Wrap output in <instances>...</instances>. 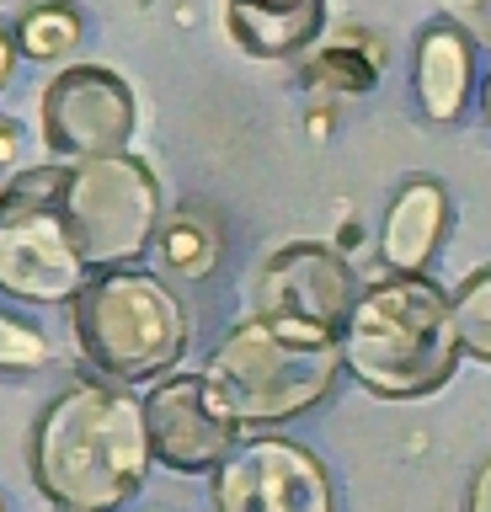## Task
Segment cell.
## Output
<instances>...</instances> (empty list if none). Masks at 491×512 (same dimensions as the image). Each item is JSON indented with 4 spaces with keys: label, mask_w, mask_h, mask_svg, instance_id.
<instances>
[{
    "label": "cell",
    "mask_w": 491,
    "mask_h": 512,
    "mask_svg": "<svg viewBox=\"0 0 491 512\" xmlns=\"http://www.w3.org/2000/svg\"><path fill=\"white\" fill-rule=\"evenodd\" d=\"M33 480L65 512H113L150 475L145 400L123 384H75L33 427Z\"/></svg>",
    "instance_id": "6da1fadb"
},
{
    "label": "cell",
    "mask_w": 491,
    "mask_h": 512,
    "mask_svg": "<svg viewBox=\"0 0 491 512\" xmlns=\"http://www.w3.org/2000/svg\"><path fill=\"white\" fill-rule=\"evenodd\" d=\"M454 299L422 272L369 283L342 326V368L385 400H417L449 384L459 363Z\"/></svg>",
    "instance_id": "7a4b0ae2"
},
{
    "label": "cell",
    "mask_w": 491,
    "mask_h": 512,
    "mask_svg": "<svg viewBox=\"0 0 491 512\" xmlns=\"http://www.w3.org/2000/svg\"><path fill=\"white\" fill-rule=\"evenodd\" d=\"M203 374L241 427H278L331 395L342 374V342L257 315L214 347Z\"/></svg>",
    "instance_id": "3957f363"
},
{
    "label": "cell",
    "mask_w": 491,
    "mask_h": 512,
    "mask_svg": "<svg viewBox=\"0 0 491 512\" xmlns=\"http://www.w3.org/2000/svg\"><path fill=\"white\" fill-rule=\"evenodd\" d=\"M75 342L113 384L161 379L187 347V315L155 272L107 267L70 299Z\"/></svg>",
    "instance_id": "277c9868"
},
{
    "label": "cell",
    "mask_w": 491,
    "mask_h": 512,
    "mask_svg": "<svg viewBox=\"0 0 491 512\" xmlns=\"http://www.w3.org/2000/svg\"><path fill=\"white\" fill-rule=\"evenodd\" d=\"M59 208L81 246L86 267H129L145 256L161 235V182L145 160L134 155H102L75 160L59 187Z\"/></svg>",
    "instance_id": "5b68a950"
},
{
    "label": "cell",
    "mask_w": 491,
    "mask_h": 512,
    "mask_svg": "<svg viewBox=\"0 0 491 512\" xmlns=\"http://www.w3.org/2000/svg\"><path fill=\"white\" fill-rule=\"evenodd\" d=\"M59 187L65 171L43 166L0 192V294L27 304H65L86 288V256L65 224Z\"/></svg>",
    "instance_id": "8992f818"
},
{
    "label": "cell",
    "mask_w": 491,
    "mask_h": 512,
    "mask_svg": "<svg viewBox=\"0 0 491 512\" xmlns=\"http://www.w3.org/2000/svg\"><path fill=\"white\" fill-rule=\"evenodd\" d=\"M214 512H337V491L305 443L262 432L214 470Z\"/></svg>",
    "instance_id": "52a82bcc"
},
{
    "label": "cell",
    "mask_w": 491,
    "mask_h": 512,
    "mask_svg": "<svg viewBox=\"0 0 491 512\" xmlns=\"http://www.w3.org/2000/svg\"><path fill=\"white\" fill-rule=\"evenodd\" d=\"M358 304V278L347 267V256L337 246H283L267 256V267L257 272V315L283 320V326L315 331V336H337Z\"/></svg>",
    "instance_id": "ba28073f"
},
{
    "label": "cell",
    "mask_w": 491,
    "mask_h": 512,
    "mask_svg": "<svg viewBox=\"0 0 491 512\" xmlns=\"http://www.w3.org/2000/svg\"><path fill=\"white\" fill-rule=\"evenodd\" d=\"M134 134V91L102 64H70L43 91V144L65 160L123 155Z\"/></svg>",
    "instance_id": "9c48e42d"
},
{
    "label": "cell",
    "mask_w": 491,
    "mask_h": 512,
    "mask_svg": "<svg viewBox=\"0 0 491 512\" xmlns=\"http://www.w3.org/2000/svg\"><path fill=\"white\" fill-rule=\"evenodd\" d=\"M150 448L177 475H214L230 459L241 422L214 395L209 374H171L145 395Z\"/></svg>",
    "instance_id": "30bf717a"
},
{
    "label": "cell",
    "mask_w": 491,
    "mask_h": 512,
    "mask_svg": "<svg viewBox=\"0 0 491 512\" xmlns=\"http://www.w3.org/2000/svg\"><path fill=\"white\" fill-rule=\"evenodd\" d=\"M417 102L433 123H454L470 102V80H475V43L465 27L433 22L417 38Z\"/></svg>",
    "instance_id": "8fae6325"
},
{
    "label": "cell",
    "mask_w": 491,
    "mask_h": 512,
    "mask_svg": "<svg viewBox=\"0 0 491 512\" xmlns=\"http://www.w3.org/2000/svg\"><path fill=\"white\" fill-rule=\"evenodd\" d=\"M225 11L235 43L257 59L305 54L326 22V0H225Z\"/></svg>",
    "instance_id": "7c38bea8"
},
{
    "label": "cell",
    "mask_w": 491,
    "mask_h": 512,
    "mask_svg": "<svg viewBox=\"0 0 491 512\" xmlns=\"http://www.w3.org/2000/svg\"><path fill=\"white\" fill-rule=\"evenodd\" d=\"M443 224H449V192L438 182H406L395 192L390 214H385V230H379V256H385L390 272H422L433 262L438 240H443Z\"/></svg>",
    "instance_id": "4fadbf2b"
},
{
    "label": "cell",
    "mask_w": 491,
    "mask_h": 512,
    "mask_svg": "<svg viewBox=\"0 0 491 512\" xmlns=\"http://www.w3.org/2000/svg\"><path fill=\"white\" fill-rule=\"evenodd\" d=\"M379 70H385V48H379V38H369V32H358V27H342L337 38L315 43L305 54V80L310 86L342 91V96L374 91Z\"/></svg>",
    "instance_id": "5bb4252c"
},
{
    "label": "cell",
    "mask_w": 491,
    "mask_h": 512,
    "mask_svg": "<svg viewBox=\"0 0 491 512\" xmlns=\"http://www.w3.org/2000/svg\"><path fill=\"white\" fill-rule=\"evenodd\" d=\"M155 256H161V267L171 278H209L219 267V224L203 214V208H177V214H166L161 235H155Z\"/></svg>",
    "instance_id": "9a60e30c"
},
{
    "label": "cell",
    "mask_w": 491,
    "mask_h": 512,
    "mask_svg": "<svg viewBox=\"0 0 491 512\" xmlns=\"http://www.w3.org/2000/svg\"><path fill=\"white\" fill-rule=\"evenodd\" d=\"M81 43V16H75L70 6H59V0H43V6H33L17 22V48L27 59H65L70 48Z\"/></svg>",
    "instance_id": "2e32d148"
},
{
    "label": "cell",
    "mask_w": 491,
    "mask_h": 512,
    "mask_svg": "<svg viewBox=\"0 0 491 512\" xmlns=\"http://www.w3.org/2000/svg\"><path fill=\"white\" fill-rule=\"evenodd\" d=\"M454 326H459V347L470 358L491 363V267L470 272L454 294Z\"/></svg>",
    "instance_id": "e0dca14e"
},
{
    "label": "cell",
    "mask_w": 491,
    "mask_h": 512,
    "mask_svg": "<svg viewBox=\"0 0 491 512\" xmlns=\"http://www.w3.org/2000/svg\"><path fill=\"white\" fill-rule=\"evenodd\" d=\"M43 363H49L43 331L0 310V374H33V368H43Z\"/></svg>",
    "instance_id": "ac0fdd59"
},
{
    "label": "cell",
    "mask_w": 491,
    "mask_h": 512,
    "mask_svg": "<svg viewBox=\"0 0 491 512\" xmlns=\"http://www.w3.org/2000/svg\"><path fill=\"white\" fill-rule=\"evenodd\" d=\"M470 512H491V459L470 480Z\"/></svg>",
    "instance_id": "d6986e66"
},
{
    "label": "cell",
    "mask_w": 491,
    "mask_h": 512,
    "mask_svg": "<svg viewBox=\"0 0 491 512\" xmlns=\"http://www.w3.org/2000/svg\"><path fill=\"white\" fill-rule=\"evenodd\" d=\"M17 54H22V48H17V32H6V22H0V86L11 80V70H17Z\"/></svg>",
    "instance_id": "ffe728a7"
},
{
    "label": "cell",
    "mask_w": 491,
    "mask_h": 512,
    "mask_svg": "<svg viewBox=\"0 0 491 512\" xmlns=\"http://www.w3.org/2000/svg\"><path fill=\"white\" fill-rule=\"evenodd\" d=\"M470 16H475V32L491 43V0H470Z\"/></svg>",
    "instance_id": "44dd1931"
},
{
    "label": "cell",
    "mask_w": 491,
    "mask_h": 512,
    "mask_svg": "<svg viewBox=\"0 0 491 512\" xmlns=\"http://www.w3.org/2000/svg\"><path fill=\"white\" fill-rule=\"evenodd\" d=\"M17 160V134H11V123L0 118V166H11Z\"/></svg>",
    "instance_id": "7402d4cb"
},
{
    "label": "cell",
    "mask_w": 491,
    "mask_h": 512,
    "mask_svg": "<svg viewBox=\"0 0 491 512\" xmlns=\"http://www.w3.org/2000/svg\"><path fill=\"white\" fill-rule=\"evenodd\" d=\"M481 107H486V123H491V75H486V86H481Z\"/></svg>",
    "instance_id": "603a6c76"
},
{
    "label": "cell",
    "mask_w": 491,
    "mask_h": 512,
    "mask_svg": "<svg viewBox=\"0 0 491 512\" xmlns=\"http://www.w3.org/2000/svg\"><path fill=\"white\" fill-rule=\"evenodd\" d=\"M0 512H6V502H0Z\"/></svg>",
    "instance_id": "cb8c5ba5"
},
{
    "label": "cell",
    "mask_w": 491,
    "mask_h": 512,
    "mask_svg": "<svg viewBox=\"0 0 491 512\" xmlns=\"http://www.w3.org/2000/svg\"><path fill=\"white\" fill-rule=\"evenodd\" d=\"M59 512H65V507H59Z\"/></svg>",
    "instance_id": "d4e9b609"
}]
</instances>
